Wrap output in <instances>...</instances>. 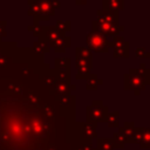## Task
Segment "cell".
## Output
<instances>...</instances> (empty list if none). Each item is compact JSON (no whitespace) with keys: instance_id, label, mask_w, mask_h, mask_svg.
Here are the masks:
<instances>
[{"instance_id":"32","label":"cell","mask_w":150,"mask_h":150,"mask_svg":"<svg viewBox=\"0 0 150 150\" xmlns=\"http://www.w3.org/2000/svg\"><path fill=\"white\" fill-rule=\"evenodd\" d=\"M94 150H97V149H94Z\"/></svg>"},{"instance_id":"4","label":"cell","mask_w":150,"mask_h":150,"mask_svg":"<svg viewBox=\"0 0 150 150\" xmlns=\"http://www.w3.org/2000/svg\"><path fill=\"white\" fill-rule=\"evenodd\" d=\"M91 30L95 33H98L105 38H110V36L114 38L115 35H118L121 32H123L124 27L123 26H115V25L107 23V22H103V21L95 19L91 21Z\"/></svg>"},{"instance_id":"1","label":"cell","mask_w":150,"mask_h":150,"mask_svg":"<svg viewBox=\"0 0 150 150\" xmlns=\"http://www.w3.org/2000/svg\"><path fill=\"white\" fill-rule=\"evenodd\" d=\"M145 87H146V82L137 69L130 68L129 73L124 74V77H123L124 90H132L135 95H139V93L144 90Z\"/></svg>"},{"instance_id":"7","label":"cell","mask_w":150,"mask_h":150,"mask_svg":"<svg viewBox=\"0 0 150 150\" xmlns=\"http://www.w3.org/2000/svg\"><path fill=\"white\" fill-rule=\"evenodd\" d=\"M135 143L141 149H150V128H136Z\"/></svg>"},{"instance_id":"2","label":"cell","mask_w":150,"mask_h":150,"mask_svg":"<svg viewBox=\"0 0 150 150\" xmlns=\"http://www.w3.org/2000/svg\"><path fill=\"white\" fill-rule=\"evenodd\" d=\"M109 114V109L107 105L103 104L101 100H94L90 105L86 109L87 122H95L101 123L107 121V116Z\"/></svg>"},{"instance_id":"23","label":"cell","mask_w":150,"mask_h":150,"mask_svg":"<svg viewBox=\"0 0 150 150\" xmlns=\"http://www.w3.org/2000/svg\"><path fill=\"white\" fill-rule=\"evenodd\" d=\"M91 55H93V53L87 47H77L76 48V57H79V59L91 60Z\"/></svg>"},{"instance_id":"24","label":"cell","mask_w":150,"mask_h":150,"mask_svg":"<svg viewBox=\"0 0 150 150\" xmlns=\"http://www.w3.org/2000/svg\"><path fill=\"white\" fill-rule=\"evenodd\" d=\"M124 43H125L124 38H123V36H121V35L118 34V35H115V36L112 38V41H110V42H109V48H110V47H112V49H115V48H118V47L123 46Z\"/></svg>"},{"instance_id":"6","label":"cell","mask_w":150,"mask_h":150,"mask_svg":"<svg viewBox=\"0 0 150 150\" xmlns=\"http://www.w3.org/2000/svg\"><path fill=\"white\" fill-rule=\"evenodd\" d=\"M76 79L77 80H87L90 76V70H91V60H86V59H79L76 57Z\"/></svg>"},{"instance_id":"16","label":"cell","mask_w":150,"mask_h":150,"mask_svg":"<svg viewBox=\"0 0 150 150\" xmlns=\"http://www.w3.org/2000/svg\"><path fill=\"white\" fill-rule=\"evenodd\" d=\"M111 138H112L115 145L117 146V149H123L124 144H127V138H125V135H124V132H123L121 127H118V130L112 134Z\"/></svg>"},{"instance_id":"15","label":"cell","mask_w":150,"mask_h":150,"mask_svg":"<svg viewBox=\"0 0 150 150\" xmlns=\"http://www.w3.org/2000/svg\"><path fill=\"white\" fill-rule=\"evenodd\" d=\"M71 150H94V146L90 139H83L80 136L79 139H75Z\"/></svg>"},{"instance_id":"17","label":"cell","mask_w":150,"mask_h":150,"mask_svg":"<svg viewBox=\"0 0 150 150\" xmlns=\"http://www.w3.org/2000/svg\"><path fill=\"white\" fill-rule=\"evenodd\" d=\"M130 43L128 41H125V43L118 48H115L114 52H112V55L115 59H118V57H129L130 56V48H129Z\"/></svg>"},{"instance_id":"25","label":"cell","mask_w":150,"mask_h":150,"mask_svg":"<svg viewBox=\"0 0 150 150\" xmlns=\"http://www.w3.org/2000/svg\"><path fill=\"white\" fill-rule=\"evenodd\" d=\"M145 53H146V50L144 47H138L135 49V57H144Z\"/></svg>"},{"instance_id":"12","label":"cell","mask_w":150,"mask_h":150,"mask_svg":"<svg viewBox=\"0 0 150 150\" xmlns=\"http://www.w3.org/2000/svg\"><path fill=\"white\" fill-rule=\"evenodd\" d=\"M125 138H127V143L128 144H135V132H136V127L134 122H124L123 127H121Z\"/></svg>"},{"instance_id":"27","label":"cell","mask_w":150,"mask_h":150,"mask_svg":"<svg viewBox=\"0 0 150 150\" xmlns=\"http://www.w3.org/2000/svg\"><path fill=\"white\" fill-rule=\"evenodd\" d=\"M8 62V57L5 56V55H0V67H4L6 66Z\"/></svg>"},{"instance_id":"14","label":"cell","mask_w":150,"mask_h":150,"mask_svg":"<svg viewBox=\"0 0 150 150\" xmlns=\"http://www.w3.org/2000/svg\"><path fill=\"white\" fill-rule=\"evenodd\" d=\"M95 149H97V150H114V149H117V146L115 145L112 138H109V137H98Z\"/></svg>"},{"instance_id":"22","label":"cell","mask_w":150,"mask_h":150,"mask_svg":"<svg viewBox=\"0 0 150 150\" xmlns=\"http://www.w3.org/2000/svg\"><path fill=\"white\" fill-rule=\"evenodd\" d=\"M70 26H71V23H70L69 20H67V21L57 20L56 21V25H55V27L57 28V30L61 34H63V35H66V32H69L70 30Z\"/></svg>"},{"instance_id":"20","label":"cell","mask_w":150,"mask_h":150,"mask_svg":"<svg viewBox=\"0 0 150 150\" xmlns=\"http://www.w3.org/2000/svg\"><path fill=\"white\" fill-rule=\"evenodd\" d=\"M108 123V127L109 128H118L120 127V112L118 111H112V112H109L108 116H107V121Z\"/></svg>"},{"instance_id":"13","label":"cell","mask_w":150,"mask_h":150,"mask_svg":"<svg viewBox=\"0 0 150 150\" xmlns=\"http://www.w3.org/2000/svg\"><path fill=\"white\" fill-rule=\"evenodd\" d=\"M124 8V0H102V9L118 12Z\"/></svg>"},{"instance_id":"26","label":"cell","mask_w":150,"mask_h":150,"mask_svg":"<svg viewBox=\"0 0 150 150\" xmlns=\"http://www.w3.org/2000/svg\"><path fill=\"white\" fill-rule=\"evenodd\" d=\"M5 27H6V21H0V38H2V36L6 35Z\"/></svg>"},{"instance_id":"8","label":"cell","mask_w":150,"mask_h":150,"mask_svg":"<svg viewBox=\"0 0 150 150\" xmlns=\"http://www.w3.org/2000/svg\"><path fill=\"white\" fill-rule=\"evenodd\" d=\"M80 125V135L83 139H93L97 137V123L95 122H84V123H79Z\"/></svg>"},{"instance_id":"31","label":"cell","mask_w":150,"mask_h":150,"mask_svg":"<svg viewBox=\"0 0 150 150\" xmlns=\"http://www.w3.org/2000/svg\"><path fill=\"white\" fill-rule=\"evenodd\" d=\"M144 57H149V59H150V52H149V53H145V56H144Z\"/></svg>"},{"instance_id":"3","label":"cell","mask_w":150,"mask_h":150,"mask_svg":"<svg viewBox=\"0 0 150 150\" xmlns=\"http://www.w3.org/2000/svg\"><path fill=\"white\" fill-rule=\"evenodd\" d=\"M86 41H87L88 49L91 53L93 52H95V53H108L109 52L108 39L98 33L90 30L86 36Z\"/></svg>"},{"instance_id":"9","label":"cell","mask_w":150,"mask_h":150,"mask_svg":"<svg viewBox=\"0 0 150 150\" xmlns=\"http://www.w3.org/2000/svg\"><path fill=\"white\" fill-rule=\"evenodd\" d=\"M96 15H97V20L100 21L118 26V12L108 11V9H98L96 12Z\"/></svg>"},{"instance_id":"5","label":"cell","mask_w":150,"mask_h":150,"mask_svg":"<svg viewBox=\"0 0 150 150\" xmlns=\"http://www.w3.org/2000/svg\"><path fill=\"white\" fill-rule=\"evenodd\" d=\"M38 5L41 12V20H49L50 16L55 14V9H57L61 5L59 0H38Z\"/></svg>"},{"instance_id":"30","label":"cell","mask_w":150,"mask_h":150,"mask_svg":"<svg viewBox=\"0 0 150 150\" xmlns=\"http://www.w3.org/2000/svg\"><path fill=\"white\" fill-rule=\"evenodd\" d=\"M146 84L150 86V68H149V77H148V81H146Z\"/></svg>"},{"instance_id":"18","label":"cell","mask_w":150,"mask_h":150,"mask_svg":"<svg viewBox=\"0 0 150 150\" xmlns=\"http://www.w3.org/2000/svg\"><path fill=\"white\" fill-rule=\"evenodd\" d=\"M55 68L57 69V71H70V59L69 57L55 59Z\"/></svg>"},{"instance_id":"19","label":"cell","mask_w":150,"mask_h":150,"mask_svg":"<svg viewBox=\"0 0 150 150\" xmlns=\"http://www.w3.org/2000/svg\"><path fill=\"white\" fill-rule=\"evenodd\" d=\"M102 83H103V81H102L101 79H98L96 74H90V76L87 79L86 89H87V90H95V89H97V87L101 86Z\"/></svg>"},{"instance_id":"28","label":"cell","mask_w":150,"mask_h":150,"mask_svg":"<svg viewBox=\"0 0 150 150\" xmlns=\"http://www.w3.org/2000/svg\"><path fill=\"white\" fill-rule=\"evenodd\" d=\"M47 150H57V148H56V145H55L54 143H50V144L48 145Z\"/></svg>"},{"instance_id":"21","label":"cell","mask_w":150,"mask_h":150,"mask_svg":"<svg viewBox=\"0 0 150 150\" xmlns=\"http://www.w3.org/2000/svg\"><path fill=\"white\" fill-rule=\"evenodd\" d=\"M33 50L38 54H45L49 52V43L43 41H38L33 43Z\"/></svg>"},{"instance_id":"11","label":"cell","mask_w":150,"mask_h":150,"mask_svg":"<svg viewBox=\"0 0 150 150\" xmlns=\"http://www.w3.org/2000/svg\"><path fill=\"white\" fill-rule=\"evenodd\" d=\"M70 38L66 36V35H61L59 36L56 40H54L53 42L49 43V46L54 47V50L56 53H63L66 50V48H68L70 46Z\"/></svg>"},{"instance_id":"29","label":"cell","mask_w":150,"mask_h":150,"mask_svg":"<svg viewBox=\"0 0 150 150\" xmlns=\"http://www.w3.org/2000/svg\"><path fill=\"white\" fill-rule=\"evenodd\" d=\"M75 4L76 5H86L87 0H75Z\"/></svg>"},{"instance_id":"10","label":"cell","mask_w":150,"mask_h":150,"mask_svg":"<svg viewBox=\"0 0 150 150\" xmlns=\"http://www.w3.org/2000/svg\"><path fill=\"white\" fill-rule=\"evenodd\" d=\"M74 89H76L75 86H71L70 83H68L66 81H62V80H56V82L54 84V88L50 90V93L55 94V97H56V96L71 94V90H74Z\"/></svg>"}]
</instances>
